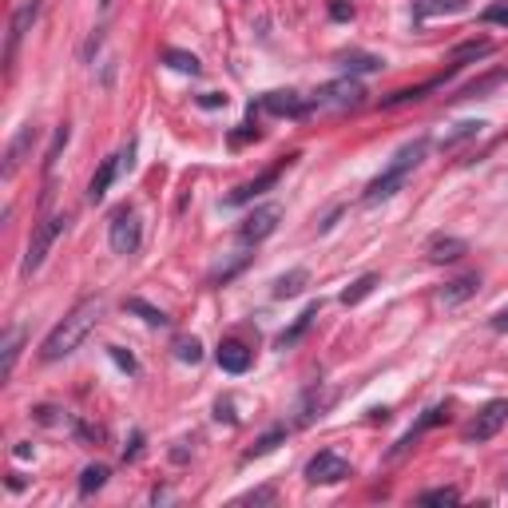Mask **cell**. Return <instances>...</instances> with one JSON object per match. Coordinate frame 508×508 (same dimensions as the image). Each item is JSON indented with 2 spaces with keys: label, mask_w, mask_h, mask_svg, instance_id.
Wrapping results in <instances>:
<instances>
[{
  "label": "cell",
  "mask_w": 508,
  "mask_h": 508,
  "mask_svg": "<svg viewBox=\"0 0 508 508\" xmlns=\"http://www.w3.org/2000/svg\"><path fill=\"white\" fill-rule=\"evenodd\" d=\"M99 318H104V298H99V294L76 302L72 310H68L52 326V334L44 337V346H40V362H60V357L76 354L79 346H84V337L99 326Z\"/></svg>",
  "instance_id": "obj_1"
},
{
  "label": "cell",
  "mask_w": 508,
  "mask_h": 508,
  "mask_svg": "<svg viewBox=\"0 0 508 508\" xmlns=\"http://www.w3.org/2000/svg\"><path fill=\"white\" fill-rule=\"evenodd\" d=\"M425 152H429V139L425 135H417L413 143H405V147H397L393 159L385 163V171L374 179L370 187H365V203H385V199H393L397 191H402L405 183H410V175L417 171V163L425 159Z\"/></svg>",
  "instance_id": "obj_2"
},
{
  "label": "cell",
  "mask_w": 508,
  "mask_h": 508,
  "mask_svg": "<svg viewBox=\"0 0 508 508\" xmlns=\"http://www.w3.org/2000/svg\"><path fill=\"white\" fill-rule=\"evenodd\" d=\"M64 226H68V215H48L44 223L32 226V238H28V251H24V263H20V274L32 278L40 266H44V258L56 246V238L64 235Z\"/></svg>",
  "instance_id": "obj_3"
},
{
  "label": "cell",
  "mask_w": 508,
  "mask_h": 508,
  "mask_svg": "<svg viewBox=\"0 0 508 508\" xmlns=\"http://www.w3.org/2000/svg\"><path fill=\"white\" fill-rule=\"evenodd\" d=\"M107 243H112L115 254H135L139 243H143V223H139L135 207H119L107 223Z\"/></svg>",
  "instance_id": "obj_4"
},
{
  "label": "cell",
  "mask_w": 508,
  "mask_h": 508,
  "mask_svg": "<svg viewBox=\"0 0 508 508\" xmlns=\"http://www.w3.org/2000/svg\"><path fill=\"white\" fill-rule=\"evenodd\" d=\"M362 96H365V88L357 84L354 76H342V79H334V84L318 88L310 104H314V107H334V112H346V107H357V104H362Z\"/></svg>",
  "instance_id": "obj_5"
},
{
  "label": "cell",
  "mask_w": 508,
  "mask_h": 508,
  "mask_svg": "<svg viewBox=\"0 0 508 508\" xmlns=\"http://www.w3.org/2000/svg\"><path fill=\"white\" fill-rule=\"evenodd\" d=\"M350 473H354V465L346 461L342 453H334V449H322L318 457H310V465H306V481L310 485H337V481H346Z\"/></svg>",
  "instance_id": "obj_6"
},
{
  "label": "cell",
  "mask_w": 508,
  "mask_h": 508,
  "mask_svg": "<svg viewBox=\"0 0 508 508\" xmlns=\"http://www.w3.org/2000/svg\"><path fill=\"white\" fill-rule=\"evenodd\" d=\"M278 218H282V207L278 203L254 207V211L243 218V226H238V238H243V243H263V238H271L278 231Z\"/></svg>",
  "instance_id": "obj_7"
},
{
  "label": "cell",
  "mask_w": 508,
  "mask_h": 508,
  "mask_svg": "<svg viewBox=\"0 0 508 508\" xmlns=\"http://www.w3.org/2000/svg\"><path fill=\"white\" fill-rule=\"evenodd\" d=\"M36 16H40V0H28V5H20L16 13H13V24H8V44H5V72H8V76H13L20 40H24L28 28L36 24Z\"/></svg>",
  "instance_id": "obj_8"
},
{
  "label": "cell",
  "mask_w": 508,
  "mask_h": 508,
  "mask_svg": "<svg viewBox=\"0 0 508 508\" xmlns=\"http://www.w3.org/2000/svg\"><path fill=\"white\" fill-rule=\"evenodd\" d=\"M504 421H508V397H496V402H489L481 413H476V421L469 425V441H493L496 433L504 429Z\"/></svg>",
  "instance_id": "obj_9"
},
{
  "label": "cell",
  "mask_w": 508,
  "mask_h": 508,
  "mask_svg": "<svg viewBox=\"0 0 508 508\" xmlns=\"http://www.w3.org/2000/svg\"><path fill=\"white\" fill-rule=\"evenodd\" d=\"M291 159H298V155H286V159H282V163H278V167H271V171H263L258 179H251V183L235 187V191L226 195V207H243V203H254V199L263 195V191H271V187L278 183V175H282V167L291 163Z\"/></svg>",
  "instance_id": "obj_10"
},
{
  "label": "cell",
  "mask_w": 508,
  "mask_h": 508,
  "mask_svg": "<svg viewBox=\"0 0 508 508\" xmlns=\"http://www.w3.org/2000/svg\"><path fill=\"white\" fill-rule=\"evenodd\" d=\"M32 143H36V127L24 124L16 132L13 143H8V152H5V167H0V179H5V183L20 171V167H24V159H28V152H32Z\"/></svg>",
  "instance_id": "obj_11"
},
{
  "label": "cell",
  "mask_w": 508,
  "mask_h": 508,
  "mask_svg": "<svg viewBox=\"0 0 508 508\" xmlns=\"http://www.w3.org/2000/svg\"><path fill=\"white\" fill-rule=\"evenodd\" d=\"M263 107H266L271 115H291V119L314 112L310 99L298 96V92H266V96H263Z\"/></svg>",
  "instance_id": "obj_12"
},
{
  "label": "cell",
  "mask_w": 508,
  "mask_h": 508,
  "mask_svg": "<svg viewBox=\"0 0 508 508\" xmlns=\"http://www.w3.org/2000/svg\"><path fill=\"white\" fill-rule=\"evenodd\" d=\"M473 0H413V20L425 24L433 16H457V13H469Z\"/></svg>",
  "instance_id": "obj_13"
},
{
  "label": "cell",
  "mask_w": 508,
  "mask_h": 508,
  "mask_svg": "<svg viewBox=\"0 0 508 508\" xmlns=\"http://www.w3.org/2000/svg\"><path fill=\"white\" fill-rule=\"evenodd\" d=\"M425 254H429V263H457L461 254H469V243L457 235H433Z\"/></svg>",
  "instance_id": "obj_14"
},
{
  "label": "cell",
  "mask_w": 508,
  "mask_h": 508,
  "mask_svg": "<svg viewBox=\"0 0 508 508\" xmlns=\"http://www.w3.org/2000/svg\"><path fill=\"white\" fill-rule=\"evenodd\" d=\"M453 72H457V64H453L445 76H433V79H425V84H417V88H402V92L385 96V99H382V107H402V104H413V99H425L429 92H437V88H445V79H449Z\"/></svg>",
  "instance_id": "obj_15"
},
{
  "label": "cell",
  "mask_w": 508,
  "mask_h": 508,
  "mask_svg": "<svg viewBox=\"0 0 508 508\" xmlns=\"http://www.w3.org/2000/svg\"><path fill=\"white\" fill-rule=\"evenodd\" d=\"M476 291H481V274H461V278H453V282H445L441 306H461V302H469Z\"/></svg>",
  "instance_id": "obj_16"
},
{
  "label": "cell",
  "mask_w": 508,
  "mask_h": 508,
  "mask_svg": "<svg viewBox=\"0 0 508 508\" xmlns=\"http://www.w3.org/2000/svg\"><path fill=\"white\" fill-rule=\"evenodd\" d=\"M20 346H24V330L20 326H8L5 330V342H0V377H13L16 370V357H20Z\"/></svg>",
  "instance_id": "obj_17"
},
{
  "label": "cell",
  "mask_w": 508,
  "mask_h": 508,
  "mask_svg": "<svg viewBox=\"0 0 508 508\" xmlns=\"http://www.w3.org/2000/svg\"><path fill=\"white\" fill-rule=\"evenodd\" d=\"M124 171V167H119V155H112V159H104V163H99V171L92 175V183H88V203H99V199L107 195V187L115 183V175Z\"/></svg>",
  "instance_id": "obj_18"
},
{
  "label": "cell",
  "mask_w": 508,
  "mask_h": 508,
  "mask_svg": "<svg viewBox=\"0 0 508 508\" xmlns=\"http://www.w3.org/2000/svg\"><path fill=\"white\" fill-rule=\"evenodd\" d=\"M218 365H223L226 374H246V370H251V350L231 337V342L218 346Z\"/></svg>",
  "instance_id": "obj_19"
},
{
  "label": "cell",
  "mask_w": 508,
  "mask_h": 508,
  "mask_svg": "<svg viewBox=\"0 0 508 508\" xmlns=\"http://www.w3.org/2000/svg\"><path fill=\"white\" fill-rule=\"evenodd\" d=\"M437 421H445V410H425V417H421V421H417V425H413V429H410V433H405V437H402V441H397V445H393V449H390V461H397V457H405V453H410V449H413V441H417V437H421L425 429H433V425H437Z\"/></svg>",
  "instance_id": "obj_20"
},
{
  "label": "cell",
  "mask_w": 508,
  "mask_h": 508,
  "mask_svg": "<svg viewBox=\"0 0 508 508\" xmlns=\"http://www.w3.org/2000/svg\"><path fill=\"white\" fill-rule=\"evenodd\" d=\"M318 310H322V302H310V306H306V310L294 318V326H291V330H282V334H278V346H282V350H291V346H298V342H302V337H306V330H310V326H314Z\"/></svg>",
  "instance_id": "obj_21"
},
{
  "label": "cell",
  "mask_w": 508,
  "mask_h": 508,
  "mask_svg": "<svg viewBox=\"0 0 508 508\" xmlns=\"http://www.w3.org/2000/svg\"><path fill=\"white\" fill-rule=\"evenodd\" d=\"M481 127H485L481 119H461V124H453L449 132L441 135V152H457L461 143H469V139L481 135Z\"/></svg>",
  "instance_id": "obj_22"
},
{
  "label": "cell",
  "mask_w": 508,
  "mask_h": 508,
  "mask_svg": "<svg viewBox=\"0 0 508 508\" xmlns=\"http://www.w3.org/2000/svg\"><path fill=\"white\" fill-rule=\"evenodd\" d=\"M326 410H330V393L318 397V390H310L302 397V405H298V425H310L314 417H322Z\"/></svg>",
  "instance_id": "obj_23"
},
{
  "label": "cell",
  "mask_w": 508,
  "mask_h": 508,
  "mask_svg": "<svg viewBox=\"0 0 508 508\" xmlns=\"http://www.w3.org/2000/svg\"><path fill=\"white\" fill-rule=\"evenodd\" d=\"M306 282H310V274H306L302 266H298V271H291V274L278 278L271 294H274V298H294V294H302V291H306Z\"/></svg>",
  "instance_id": "obj_24"
},
{
  "label": "cell",
  "mask_w": 508,
  "mask_h": 508,
  "mask_svg": "<svg viewBox=\"0 0 508 508\" xmlns=\"http://www.w3.org/2000/svg\"><path fill=\"white\" fill-rule=\"evenodd\" d=\"M107 465H88L84 473H79V496H92V493H99L107 485Z\"/></svg>",
  "instance_id": "obj_25"
},
{
  "label": "cell",
  "mask_w": 508,
  "mask_h": 508,
  "mask_svg": "<svg viewBox=\"0 0 508 508\" xmlns=\"http://www.w3.org/2000/svg\"><path fill=\"white\" fill-rule=\"evenodd\" d=\"M163 64L167 68H175V72H183V76H199V56H191V52H179V48H167L163 52Z\"/></svg>",
  "instance_id": "obj_26"
},
{
  "label": "cell",
  "mask_w": 508,
  "mask_h": 508,
  "mask_svg": "<svg viewBox=\"0 0 508 508\" xmlns=\"http://www.w3.org/2000/svg\"><path fill=\"white\" fill-rule=\"evenodd\" d=\"M124 310L139 314L147 326H167V322H171V318H167L163 310H155V306H152V302H143V298H127V302H124Z\"/></svg>",
  "instance_id": "obj_27"
},
{
  "label": "cell",
  "mask_w": 508,
  "mask_h": 508,
  "mask_svg": "<svg viewBox=\"0 0 508 508\" xmlns=\"http://www.w3.org/2000/svg\"><path fill=\"white\" fill-rule=\"evenodd\" d=\"M489 52H493L489 40H469V44H457V48H453V64L461 68L465 60H485Z\"/></svg>",
  "instance_id": "obj_28"
},
{
  "label": "cell",
  "mask_w": 508,
  "mask_h": 508,
  "mask_svg": "<svg viewBox=\"0 0 508 508\" xmlns=\"http://www.w3.org/2000/svg\"><path fill=\"white\" fill-rule=\"evenodd\" d=\"M374 286H377V274H362L357 282H350V291L342 294V306H357V302H365V298L374 294Z\"/></svg>",
  "instance_id": "obj_29"
},
{
  "label": "cell",
  "mask_w": 508,
  "mask_h": 508,
  "mask_svg": "<svg viewBox=\"0 0 508 508\" xmlns=\"http://www.w3.org/2000/svg\"><path fill=\"white\" fill-rule=\"evenodd\" d=\"M282 441H286V425H274L271 433H263V437H258V441H254V449L246 453V457H266V453H274Z\"/></svg>",
  "instance_id": "obj_30"
},
{
  "label": "cell",
  "mask_w": 508,
  "mask_h": 508,
  "mask_svg": "<svg viewBox=\"0 0 508 508\" xmlns=\"http://www.w3.org/2000/svg\"><path fill=\"white\" fill-rule=\"evenodd\" d=\"M175 357L187 365H199L203 362V346H199V337H175Z\"/></svg>",
  "instance_id": "obj_31"
},
{
  "label": "cell",
  "mask_w": 508,
  "mask_h": 508,
  "mask_svg": "<svg viewBox=\"0 0 508 508\" xmlns=\"http://www.w3.org/2000/svg\"><path fill=\"white\" fill-rule=\"evenodd\" d=\"M64 143H68V124H64V127H56V139H52V147H48V155H44L48 187H52V171H56V159H60V152H64Z\"/></svg>",
  "instance_id": "obj_32"
},
{
  "label": "cell",
  "mask_w": 508,
  "mask_h": 508,
  "mask_svg": "<svg viewBox=\"0 0 508 508\" xmlns=\"http://www.w3.org/2000/svg\"><path fill=\"white\" fill-rule=\"evenodd\" d=\"M342 68L346 72H377V68H382V60L377 56H365V52H350V56H342Z\"/></svg>",
  "instance_id": "obj_33"
},
{
  "label": "cell",
  "mask_w": 508,
  "mask_h": 508,
  "mask_svg": "<svg viewBox=\"0 0 508 508\" xmlns=\"http://www.w3.org/2000/svg\"><path fill=\"white\" fill-rule=\"evenodd\" d=\"M504 79V72H493V76H485V79H476V84H469V88H461V96L457 99H473V96H481V92H489V88H496Z\"/></svg>",
  "instance_id": "obj_34"
},
{
  "label": "cell",
  "mask_w": 508,
  "mask_h": 508,
  "mask_svg": "<svg viewBox=\"0 0 508 508\" xmlns=\"http://www.w3.org/2000/svg\"><path fill=\"white\" fill-rule=\"evenodd\" d=\"M461 501V493L457 489H429V493H421V504H457Z\"/></svg>",
  "instance_id": "obj_35"
},
{
  "label": "cell",
  "mask_w": 508,
  "mask_h": 508,
  "mask_svg": "<svg viewBox=\"0 0 508 508\" xmlns=\"http://www.w3.org/2000/svg\"><path fill=\"white\" fill-rule=\"evenodd\" d=\"M107 354L115 357V365H119V370H127V374H135V370H139V365H135V357H132V354H124V350H119V346H107Z\"/></svg>",
  "instance_id": "obj_36"
},
{
  "label": "cell",
  "mask_w": 508,
  "mask_h": 508,
  "mask_svg": "<svg viewBox=\"0 0 508 508\" xmlns=\"http://www.w3.org/2000/svg\"><path fill=\"white\" fill-rule=\"evenodd\" d=\"M485 24H508V5H489L485 8Z\"/></svg>",
  "instance_id": "obj_37"
},
{
  "label": "cell",
  "mask_w": 508,
  "mask_h": 508,
  "mask_svg": "<svg viewBox=\"0 0 508 508\" xmlns=\"http://www.w3.org/2000/svg\"><path fill=\"white\" fill-rule=\"evenodd\" d=\"M330 16L334 20H350L354 16V5H350V0H330Z\"/></svg>",
  "instance_id": "obj_38"
},
{
  "label": "cell",
  "mask_w": 508,
  "mask_h": 508,
  "mask_svg": "<svg viewBox=\"0 0 508 508\" xmlns=\"http://www.w3.org/2000/svg\"><path fill=\"white\" fill-rule=\"evenodd\" d=\"M246 139H258V127H251V124H243V132H235L231 135V147H243Z\"/></svg>",
  "instance_id": "obj_39"
},
{
  "label": "cell",
  "mask_w": 508,
  "mask_h": 508,
  "mask_svg": "<svg viewBox=\"0 0 508 508\" xmlns=\"http://www.w3.org/2000/svg\"><path fill=\"white\" fill-rule=\"evenodd\" d=\"M243 501H246V504H258V501H274V489H254V493H246Z\"/></svg>",
  "instance_id": "obj_40"
},
{
  "label": "cell",
  "mask_w": 508,
  "mask_h": 508,
  "mask_svg": "<svg viewBox=\"0 0 508 508\" xmlns=\"http://www.w3.org/2000/svg\"><path fill=\"white\" fill-rule=\"evenodd\" d=\"M203 107H226V96H215V92H207L203 99H199Z\"/></svg>",
  "instance_id": "obj_41"
},
{
  "label": "cell",
  "mask_w": 508,
  "mask_h": 508,
  "mask_svg": "<svg viewBox=\"0 0 508 508\" xmlns=\"http://www.w3.org/2000/svg\"><path fill=\"white\" fill-rule=\"evenodd\" d=\"M493 330H496V334H508V310H501V314L493 318Z\"/></svg>",
  "instance_id": "obj_42"
},
{
  "label": "cell",
  "mask_w": 508,
  "mask_h": 508,
  "mask_svg": "<svg viewBox=\"0 0 508 508\" xmlns=\"http://www.w3.org/2000/svg\"><path fill=\"white\" fill-rule=\"evenodd\" d=\"M99 5H104V8H112V0H99Z\"/></svg>",
  "instance_id": "obj_43"
}]
</instances>
